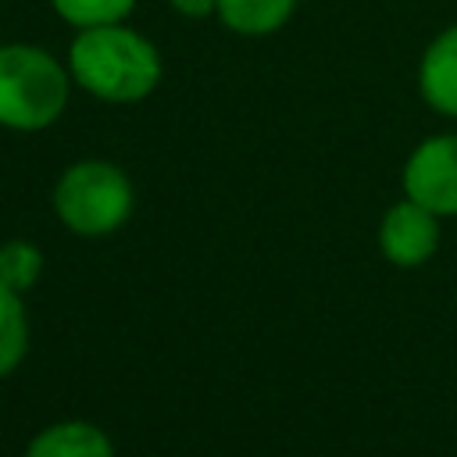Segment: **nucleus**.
<instances>
[{"label": "nucleus", "mask_w": 457, "mask_h": 457, "mask_svg": "<svg viewBox=\"0 0 457 457\" xmlns=\"http://www.w3.org/2000/svg\"><path fill=\"white\" fill-rule=\"evenodd\" d=\"M71 79L111 104H132L143 100L157 79H161V57L154 43H146L139 32L118 25H96L82 29L68 54Z\"/></svg>", "instance_id": "f257e3e1"}, {"label": "nucleus", "mask_w": 457, "mask_h": 457, "mask_svg": "<svg viewBox=\"0 0 457 457\" xmlns=\"http://www.w3.org/2000/svg\"><path fill=\"white\" fill-rule=\"evenodd\" d=\"M68 104V71L39 46H0V125L18 132L46 129Z\"/></svg>", "instance_id": "f03ea898"}, {"label": "nucleus", "mask_w": 457, "mask_h": 457, "mask_svg": "<svg viewBox=\"0 0 457 457\" xmlns=\"http://www.w3.org/2000/svg\"><path fill=\"white\" fill-rule=\"evenodd\" d=\"M54 211L79 236H107L132 214L129 175L111 161H79L57 179Z\"/></svg>", "instance_id": "7ed1b4c3"}, {"label": "nucleus", "mask_w": 457, "mask_h": 457, "mask_svg": "<svg viewBox=\"0 0 457 457\" xmlns=\"http://www.w3.org/2000/svg\"><path fill=\"white\" fill-rule=\"evenodd\" d=\"M403 193L432 214H457V136H432L407 157Z\"/></svg>", "instance_id": "20e7f679"}, {"label": "nucleus", "mask_w": 457, "mask_h": 457, "mask_svg": "<svg viewBox=\"0 0 457 457\" xmlns=\"http://www.w3.org/2000/svg\"><path fill=\"white\" fill-rule=\"evenodd\" d=\"M439 214H432L428 207L414 204L411 196L393 204L378 225V246L386 253V261L400 264V268H418L425 264L436 246H439Z\"/></svg>", "instance_id": "39448f33"}, {"label": "nucleus", "mask_w": 457, "mask_h": 457, "mask_svg": "<svg viewBox=\"0 0 457 457\" xmlns=\"http://www.w3.org/2000/svg\"><path fill=\"white\" fill-rule=\"evenodd\" d=\"M418 86L432 111L457 118V25L439 32L428 43V50L421 57Z\"/></svg>", "instance_id": "423d86ee"}, {"label": "nucleus", "mask_w": 457, "mask_h": 457, "mask_svg": "<svg viewBox=\"0 0 457 457\" xmlns=\"http://www.w3.org/2000/svg\"><path fill=\"white\" fill-rule=\"evenodd\" d=\"M25 457H114V446L89 421H57L29 443Z\"/></svg>", "instance_id": "0eeeda50"}, {"label": "nucleus", "mask_w": 457, "mask_h": 457, "mask_svg": "<svg viewBox=\"0 0 457 457\" xmlns=\"http://www.w3.org/2000/svg\"><path fill=\"white\" fill-rule=\"evenodd\" d=\"M296 0H218V18L243 36H264L289 21Z\"/></svg>", "instance_id": "6e6552de"}, {"label": "nucleus", "mask_w": 457, "mask_h": 457, "mask_svg": "<svg viewBox=\"0 0 457 457\" xmlns=\"http://www.w3.org/2000/svg\"><path fill=\"white\" fill-rule=\"evenodd\" d=\"M29 350V321L21 296L0 282V378L11 375Z\"/></svg>", "instance_id": "1a4fd4ad"}, {"label": "nucleus", "mask_w": 457, "mask_h": 457, "mask_svg": "<svg viewBox=\"0 0 457 457\" xmlns=\"http://www.w3.org/2000/svg\"><path fill=\"white\" fill-rule=\"evenodd\" d=\"M43 271V253L29 239H11L0 246V282L14 293L32 289Z\"/></svg>", "instance_id": "9d476101"}, {"label": "nucleus", "mask_w": 457, "mask_h": 457, "mask_svg": "<svg viewBox=\"0 0 457 457\" xmlns=\"http://www.w3.org/2000/svg\"><path fill=\"white\" fill-rule=\"evenodd\" d=\"M57 14L79 29H96V25H118L136 0H50Z\"/></svg>", "instance_id": "9b49d317"}, {"label": "nucleus", "mask_w": 457, "mask_h": 457, "mask_svg": "<svg viewBox=\"0 0 457 457\" xmlns=\"http://www.w3.org/2000/svg\"><path fill=\"white\" fill-rule=\"evenodd\" d=\"M171 7L186 18H207L218 11V0H171Z\"/></svg>", "instance_id": "f8f14e48"}]
</instances>
